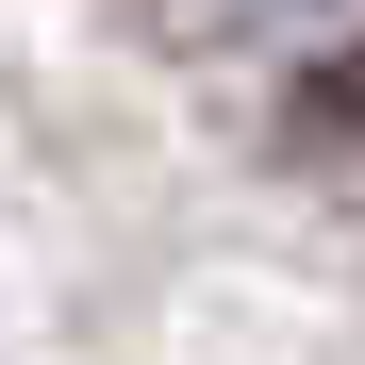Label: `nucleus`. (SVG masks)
Masks as SVG:
<instances>
[{
	"instance_id": "1",
	"label": "nucleus",
	"mask_w": 365,
	"mask_h": 365,
	"mask_svg": "<svg viewBox=\"0 0 365 365\" xmlns=\"http://www.w3.org/2000/svg\"><path fill=\"white\" fill-rule=\"evenodd\" d=\"M349 116H365V50H349V67H332L316 100H299V133H349Z\"/></svg>"
}]
</instances>
